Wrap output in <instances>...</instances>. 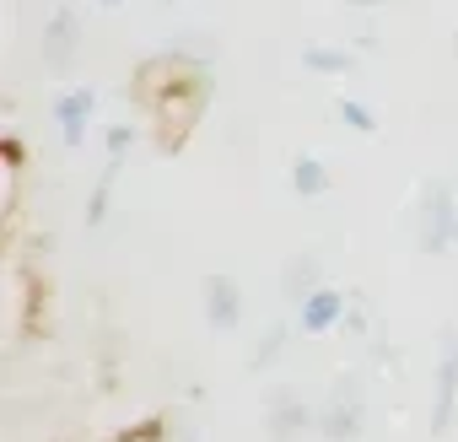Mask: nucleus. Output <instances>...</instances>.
<instances>
[{
    "mask_svg": "<svg viewBox=\"0 0 458 442\" xmlns=\"http://www.w3.org/2000/svg\"><path fill=\"white\" fill-rule=\"evenodd\" d=\"M361 421H367V404H361V383L356 378H340L329 404L318 410V437L329 442H356L361 437Z\"/></svg>",
    "mask_w": 458,
    "mask_h": 442,
    "instance_id": "f257e3e1",
    "label": "nucleus"
},
{
    "mask_svg": "<svg viewBox=\"0 0 458 442\" xmlns=\"http://www.w3.org/2000/svg\"><path fill=\"white\" fill-rule=\"evenodd\" d=\"M458 238V205L442 183L426 189V205H420V249L426 254H447V243Z\"/></svg>",
    "mask_w": 458,
    "mask_h": 442,
    "instance_id": "f03ea898",
    "label": "nucleus"
},
{
    "mask_svg": "<svg viewBox=\"0 0 458 442\" xmlns=\"http://www.w3.org/2000/svg\"><path fill=\"white\" fill-rule=\"evenodd\" d=\"M458 410V335H442V361H437V399H431V431L442 437Z\"/></svg>",
    "mask_w": 458,
    "mask_h": 442,
    "instance_id": "7ed1b4c3",
    "label": "nucleus"
},
{
    "mask_svg": "<svg viewBox=\"0 0 458 442\" xmlns=\"http://www.w3.org/2000/svg\"><path fill=\"white\" fill-rule=\"evenodd\" d=\"M340 319H345V292L318 286L313 297H302V302H297V329H302V335H329Z\"/></svg>",
    "mask_w": 458,
    "mask_h": 442,
    "instance_id": "20e7f679",
    "label": "nucleus"
},
{
    "mask_svg": "<svg viewBox=\"0 0 458 442\" xmlns=\"http://www.w3.org/2000/svg\"><path fill=\"white\" fill-rule=\"evenodd\" d=\"M205 319L216 324V329H238V319H243V297H238V286H233V276H205Z\"/></svg>",
    "mask_w": 458,
    "mask_h": 442,
    "instance_id": "39448f33",
    "label": "nucleus"
},
{
    "mask_svg": "<svg viewBox=\"0 0 458 442\" xmlns=\"http://www.w3.org/2000/svg\"><path fill=\"white\" fill-rule=\"evenodd\" d=\"M92 108H98L92 87H71V92L55 103V119H60V135H65V146H71V151L87 140V119H92Z\"/></svg>",
    "mask_w": 458,
    "mask_h": 442,
    "instance_id": "423d86ee",
    "label": "nucleus"
},
{
    "mask_svg": "<svg viewBox=\"0 0 458 442\" xmlns=\"http://www.w3.org/2000/svg\"><path fill=\"white\" fill-rule=\"evenodd\" d=\"M308 431H318V410H308L302 399H276V410H270V437L276 442H297V437H308Z\"/></svg>",
    "mask_w": 458,
    "mask_h": 442,
    "instance_id": "0eeeda50",
    "label": "nucleus"
},
{
    "mask_svg": "<svg viewBox=\"0 0 458 442\" xmlns=\"http://www.w3.org/2000/svg\"><path fill=\"white\" fill-rule=\"evenodd\" d=\"M281 286H286V297H292V302H302V297H313V292H318V259H313V254H297V259L286 265V276H281Z\"/></svg>",
    "mask_w": 458,
    "mask_h": 442,
    "instance_id": "6e6552de",
    "label": "nucleus"
},
{
    "mask_svg": "<svg viewBox=\"0 0 458 442\" xmlns=\"http://www.w3.org/2000/svg\"><path fill=\"white\" fill-rule=\"evenodd\" d=\"M292 189H297V194H324V189H329L324 162H318V157H297V162H292Z\"/></svg>",
    "mask_w": 458,
    "mask_h": 442,
    "instance_id": "1a4fd4ad",
    "label": "nucleus"
},
{
    "mask_svg": "<svg viewBox=\"0 0 458 442\" xmlns=\"http://www.w3.org/2000/svg\"><path fill=\"white\" fill-rule=\"evenodd\" d=\"M340 119L356 130V135H372L377 130V119H372V108L367 103H356V98H340Z\"/></svg>",
    "mask_w": 458,
    "mask_h": 442,
    "instance_id": "9d476101",
    "label": "nucleus"
},
{
    "mask_svg": "<svg viewBox=\"0 0 458 442\" xmlns=\"http://www.w3.org/2000/svg\"><path fill=\"white\" fill-rule=\"evenodd\" d=\"M281 351H286V324H276V329H270V335H265V345H259V351H254V356H249V367H254V372H259V367H270V361H276V356H281Z\"/></svg>",
    "mask_w": 458,
    "mask_h": 442,
    "instance_id": "9b49d317",
    "label": "nucleus"
},
{
    "mask_svg": "<svg viewBox=\"0 0 458 442\" xmlns=\"http://www.w3.org/2000/svg\"><path fill=\"white\" fill-rule=\"evenodd\" d=\"M302 65H313V71H351V55H329V49H308V55H302Z\"/></svg>",
    "mask_w": 458,
    "mask_h": 442,
    "instance_id": "f8f14e48",
    "label": "nucleus"
},
{
    "mask_svg": "<svg viewBox=\"0 0 458 442\" xmlns=\"http://www.w3.org/2000/svg\"><path fill=\"white\" fill-rule=\"evenodd\" d=\"M178 442H199V431H194V426H183V431H178Z\"/></svg>",
    "mask_w": 458,
    "mask_h": 442,
    "instance_id": "ddd939ff",
    "label": "nucleus"
},
{
    "mask_svg": "<svg viewBox=\"0 0 458 442\" xmlns=\"http://www.w3.org/2000/svg\"><path fill=\"white\" fill-rule=\"evenodd\" d=\"M103 6H119V0H103Z\"/></svg>",
    "mask_w": 458,
    "mask_h": 442,
    "instance_id": "4468645a",
    "label": "nucleus"
}]
</instances>
